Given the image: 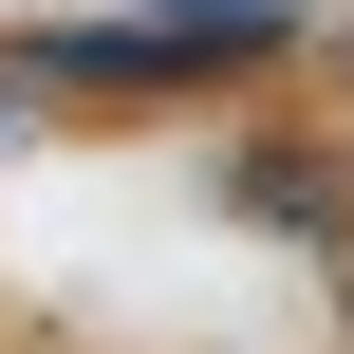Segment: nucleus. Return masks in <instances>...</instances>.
Masks as SVG:
<instances>
[{"mask_svg": "<svg viewBox=\"0 0 354 354\" xmlns=\"http://www.w3.org/2000/svg\"><path fill=\"white\" fill-rule=\"evenodd\" d=\"M224 187H243L261 224H299V243H336V224H354V205H336V168H317V149H243Z\"/></svg>", "mask_w": 354, "mask_h": 354, "instance_id": "nucleus-1", "label": "nucleus"}]
</instances>
